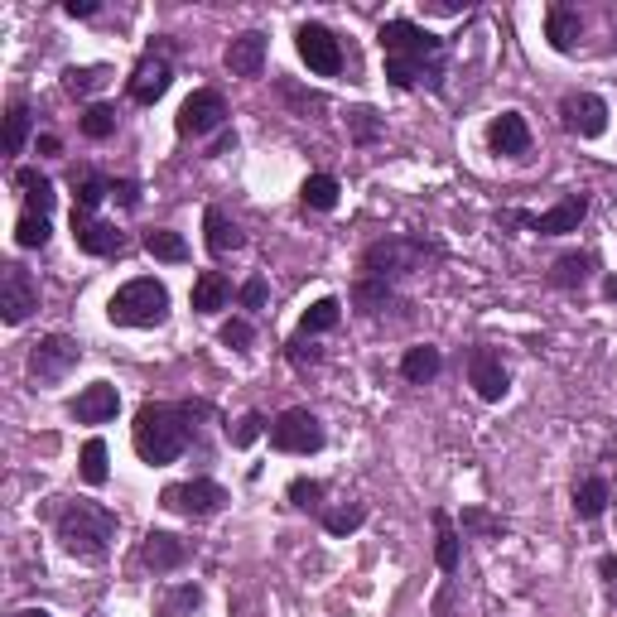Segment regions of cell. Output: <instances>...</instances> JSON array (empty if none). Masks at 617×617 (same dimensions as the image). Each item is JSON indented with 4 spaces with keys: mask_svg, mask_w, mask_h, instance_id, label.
Returning <instances> with one entry per match:
<instances>
[{
    "mask_svg": "<svg viewBox=\"0 0 617 617\" xmlns=\"http://www.w3.org/2000/svg\"><path fill=\"white\" fill-rule=\"evenodd\" d=\"M376 44H381V54H386V78L391 87H439L444 78V39L430 34V29L410 25V20H386L381 34H376Z\"/></svg>",
    "mask_w": 617,
    "mask_h": 617,
    "instance_id": "obj_1",
    "label": "cell"
},
{
    "mask_svg": "<svg viewBox=\"0 0 617 617\" xmlns=\"http://www.w3.org/2000/svg\"><path fill=\"white\" fill-rule=\"evenodd\" d=\"M198 415H208V405L203 401H184V405H164V401H145L140 405V415H135V454L145 458L150 468H164V463H174V458L188 449V439H193V420Z\"/></svg>",
    "mask_w": 617,
    "mask_h": 617,
    "instance_id": "obj_2",
    "label": "cell"
},
{
    "mask_svg": "<svg viewBox=\"0 0 617 617\" xmlns=\"http://www.w3.org/2000/svg\"><path fill=\"white\" fill-rule=\"evenodd\" d=\"M54 531L73 560L102 564L111 550V540H116V511L97 507V502H68V507H58Z\"/></svg>",
    "mask_w": 617,
    "mask_h": 617,
    "instance_id": "obj_3",
    "label": "cell"
},
{
    "mask_svg": "<svg viewBox=\"0 0 617 617\" xmlns=\"http://www.w3.org/2000/svg\"><path fill=\"white\" fill-rule=\"evenodd\" d=\"M111 323H121V328H155V323L169 319V290H164L160 280H150V275H140V280H126L107 304Z\"/></svg>",
    "mask_w": 617,
    "mask_h": 617,
    "instance_id": "obj_4",
    "label": "cell"
},
{
    "mask_svg": "<svg viewBox=\"0 0 617 617\" xmlns=\"http://www.w3.org/2000/svg\"><path fill=\"white\" fill-rule=\"evenodd\" d=\"M434 256H439V246L420 242V237H386V242H372L362 251V275L391 285L396 275H410V270H420Z\"/></svg>",
    "mask_w": 617,
    "mask_h": 617,
    "instance_id": "obj_5",
    "label": "cell"
},
{
    "mask_svg": "<svg viewBox=\"0 0 617 617\" xmlns=\"http://www.w3.org/2000/svg\"><path fill=\"white\" fill-rule=\"evenodd\" d=\"M266 434H270V449H280V454H319V449H323L319 415H314V410H304V405L285 410V415H275Z\"/></svg>",
    "mask_w": 617,
    "mask_h": 617,
    "instance_id": "obj_6",
    "label": "cell"
},
{
    "mask_svg": "<svg viewBox=\"0 0 617 617\" xmlns=\"http://www.w3.org/2000/svg\"><path fill=\"white\" fill-rule=\"evenodd\" d=\"M164 511H179V516H193V521H208L227 507V487L213 483V478H193V483H174L160 492Z\"/></svg>",
    "mask_w": 617,
    "mask_h": 617,
    "instance_id": "obj_7",
    "label": "cell"
},
{
    "mask_svg": "<svg viewBox=\"0 0 617 617\" xmlns=\"http://www.w3.org/2000/svg\"><path fill=\"white\" fill-rule=\"evenodd\" d=\"M82 348L73 338H63V333H49V338H39L34 348H29V381L34 386H54L63 376L78 367Z\"/></svg>",
    "mask_w": 617,
    "mask_h": 617,
    "instance_id": "obj_8",
    "label": "cell"
},
{
    "mask_svg": "<svg viewBox=\"0 0 617 617\" xmlns=\"http://www.w3.org/2000/svg\"><path fill=\"white\" fill-rule=\"evenodd\" d=\"M34 309H39V285H34V275H29L20 261H10L5 275H0V319L15 328V323H25Z\"/></svg>",
    "mask_w": 617,
    "mask_h": 617,
    "instance_id": "obj_9",
    "label": "cell"
},
{
    "mask_svg": "<svg viewBox=\"0 0 617 617\" xmlns=\"http://www.w3.org/2000/svg\"><path fill=\"white\" fill-rule=\"evenodd\" d=\"M521 227H531L536 237H564V232H579V222L589 217V198L584 193H569L560 198L550 213H511Z\"/></svg>",
    "mask_w": 617,
    "mask_h": 617,
    "instance_id": "obj_10",
    "label": "cell"
},
{
    "mask_svg": "<svg viewBox=\"0 0 617 617\" xmlns=\"http://www.w3.org/2000/svg\"><path fill=\"white\" fill-rule=\"evenodd\" d=\"M179 135H213L227 126V102H222V92H213V87H203V92H193L184 107H179Z\"/></svg>",
    "mask_w": 617,
    "mask_h": 617,
    "instance_id": "obj_11",
    "label": "cell"
},
{
    "mask_svg": "<svg viewBox=\"0 0 617 617\" xmlns=\"http://www.w3.org/2000/svg\"><path fill=\"white\" fill-rule=\"evenodd\" d=\"M295 49H299V58H304L314 73H323V78L343 73V44L333 39V29H328V25H299Z\"/></svg>",
    "mask_w": 617,
    "mask_h": 617,
    "instance_id": "obj_12",
    "label": "cell"
},
{
    "mask_svg": "<svg viewBox=\"0 0 617 617\" xmlns=\"http://www.w3.org/2000/svg\"><path fill=\"white\" fill-rule=\"evenodd\" d=\"M560 116H564V126L574 135H584V140L608 131V102L593 97V92H569L560 102Z\"/></svg>",
    "mask_w": 617,
    "mask_h": 617,
    "instance_id": "obj_13",
    "label": "cell"
},
{
    "mask_svg": "<svg viewBox=\"0 0 617 617\" xmlns=\"http://www.w3.org/2000/svg\"><path fill=\"white\" fill-rule=\"evenodd\" d=\"M169 82H174V68H169V58L150 49V54L135 63V73H131V102H140V107H155L164 92H169Z\"/></svg>",
    "mask_w": 617,
    "mask_h": 617,
    "instance_id": "obj_14",
    "label": "cell"
},
{
    "mask_svg": "<svg viewBox=\"0 0 617 617\" xmlns=\"http://www.w3.org/2000/svg\"><path fill=\"white\" fill-rule=\"evenodd\" d=\"M468 381H473V391L483 396V401H502L511 391V376L502 367V357L492 348H473L468 352Z\"/></svg>",
    "mask_w": 617,
    "mask_h": 617,
    "instance_id": "obj_15",
    "label": "cell"
},
{
    "mask_svg": "<svg viewBox=\"0 0 617 617\" xmlns=\"http://www.w3.org/2000/svg\"><path fill=\"white\" fill-rule=\"evenodd\" d=\"M116 410H121V391L111 381H92L78 401L68 405V415L78 425H107V420H116Z\"/></svg>",
    "mask_w": 617,
    "mask_h": 617,
    "instance_id": "obj_16",
    "label": "cell"
},
{
    "mask_svg": "<svg viewBox=\"0 0 617 617\" xmlns=\"http://www.w3.org/2000/svg\"><path fill=\"white\" fill-rule=\"evenodd\" d=\"M73 242H78V251H87V256H121L126 237H121L111 222H97V217L73 213Z\"/></svg>",
    "mask_w": 617,
    "mask_h": 617,
    "instance_id": "obj_17",
    "label": "cell"
},
{
    "mask_svg": "<svg viewBox=\"0 0 617 617\" xmlns=\"http://www.w3.org/2000/svg\"><path fill=\"white\" fill-rule=\"evenodd\" d=\"M222 63H227V73H237V78H256V73L266 68V34H261V29L237 34V39L227 44Z\"/></svg>",
    "mask_w": 617,
    "mask_h": 617,
    "instance_id": "obj_18",
    "label": "cell"
},
{
    "mask_svg": "<svg viewBox=\"0 0 617 617\" xmlns=\"http://www.w3.org/2000/svg\"><path fill=\"white\" fill-rule=\"evenodd\" d=\"M487 145L497 150V155H526L531 150V126H526V116L521 111H502L492 126H487Z\"/></svg>",
    "mask_w": 617,
    "mask_h": 617,
    "instance_id": "obj_19",
    "label": "cell"
},
{
    "mask_svg": "<svg viewBox=\"0 0 617 617\" xmlns=\"http://www.w3.org/2000/svg\"><path fill=\"white\" fill-rule=\"evenodd\" d=\"M184 560H188V545L179 536H169V531H150L145 545H140V564L155 569V574H169V569H179Z\"/></svg>",
    "mask_w": 617,
    "mask_h": 617,
    "instance_id": "obj_20",
    "label": "cell"
},
{
    "mask_svg": "<svg viewBox=\"0 0 617 617\" xmlns=\"http://www.w3.org/2000/svg\"><path fill=\"white\" fill-rule=\"evenodd\" d=\"M579 34H584L579 10H569V5H550V10H545V39H550V49L569 54V49L579 44Z\"/></svg>",
    "mask_w": 617,
    "mask_h": 617,
    "instance_id": "obj_21",
    "label": "cell"
},
{
    "mask_svg": "<svg viewBox=\"0 0 617 617\" xmlns=\"http://www.w3.org/2000/svg\"><path fill=\"white\" fill-rule=\"evenodd\" d=\"M203 242H208L213 256H232V251L242 246V227L222 213V208H208V213H203Z\"/></svg>",
    "mask_w": 617,
    "mask_h": 617,
    "instance_id": "obj_22",
    "label": "cell"
},
{
    "mask_svg": "<svg viewBox=\"0 0 617 617\" xmlns=\"http://www.w3.org/2000/svg\"><path fill=\"white\" fill-rule=\"evenodd\" d=\"M193 314H217V309H227V299H232V285L222 280V270H203L198 280H193Z\"/></svg>",
    "mask_w": 617,
    "mask_h": 617,
    "instance_id": "obj_23",
    "label": "cell"
},
{
    "mask_svg": "<svg viewBox=\"0 0 617 617\" xmlns=\"http://www.w3.org/2000/svg\"><path fill=\"white\" fill-rule=\"evenodd\" d=\"M439 367H444V357H439V348H430V343H420V348H410L401 357V376L410 381V386H425V381H434V376H439Z\"/></svg>",
    "mask_w": 617,
    "mask_h": 617,
    "instance_id": "obj_24",
    "label": "cell"
},
{
    "mask_svg": "<svg viewBox=\"0 0 617 617\" xmlns=\"http://www.w3.org/2000/svg\"><path fill=\"white\" fill-rule=\"evenodd\" d=\"M589 275H593L589 251H569V256H560V261L550 266V285H555V290H579Z\"/></svg>",
    "mask_w": 617,
    "mask_h": 617,
    "instance_id": "obj_25",
    "label": "cell"
},
{
    "mask_svg": "<svg viewBox=\"0 0 617 617\" xmlns=\"http://www.w3.org/2000/svg\"><path fill=\"white\" fill-rule=\"evenodd\" d=\"M111 198V179H97V174H73V213L82 217H92L102 203Z\"/></svg>",
    "mask_w": 617,
    "mask_h": 617,
    "instance_id": "obj_26",
    "label": "cell"
},
{
    "mask_svg": "<svg viewBox=\"0 0 617 617\" xmlns=\"http://www.w3.org/2000/svg\"><path fill=\"white\" fill-rule=\"evenodd\" d=\"M434 564L444 569V574H458V531L454 521H449V511H434Z\"/></svg>",
    "mask_w": 617,
    "mask_h": 617,
    "instance_id": "obj_27",
    "label": "cell"
},
{
    "mask_svg": "<svg viewBox=\"0 0 617 617\" xmlns=\"http://www.w3.org/2000/svg\"><path fill=\"white\" fill-rule=\"evenodd\" d=\"M15 184L25 188V203H29V213H54V184H49V179H44V174H39V169H20V174H15Z\"/></svg>",
    "mask_w": 617,
    "mask_h": 617,
    "instance_id": "obj_28",
    "label": "cell"
},
{
    "mask_svg": "<svg viewBox=\"0 0 617 617\" xmlns=\"http://www.w3.org/2000/svg\"><path fill=\"white\" fill-rule=\"evenodd\" d=\"M338 179L333 174H309L304 188H299V198H304V208H314V213H328V208H338Z\"/></svg>",
    "mask_w": 617,
    "mask_h": 617,
    "instance_id": "obj_29",
    "label": "cell"
},
{
    "mask_svg": "<svg viewBox=\"0 0 617 617\" xmlns=\"http://www.w3.org/2000/svg\"><path fill=\"white\" fill-rule=\"evenodd\" d=\"M145 251H150L155 261H174V266L188 261V242L179 232H169V227H150V232H145Z\"/></svg>",
    "mask_w": 617,
    "mask_h": 617,
    "instance_id": "obj_30",
    "label": "cell"
},
{
    "mask_svg": "<svg viewBox=\"0 0 617 617\" xmlns=\"http://www.w3.org/2000/svg\"><path fill=\"white\" fill-rule=\"evenodd\" d=\"M338 319H343V304H338V299H314V304L304 309V319H299V338L328 333V328H338Z\"/></svg>",
    "mask_w": 617,
    "mask_h": 617,
    "instance_id": "obj_31",
    "label": "cell"
},
{
    "mask_svg": "<svg viewBox=\"0 0 617 617\" xmlns=\"http://www.w3.org/2000/svg\"><path fill=\"white\" fill-rule=\"evenodd\" d=\"M29 140V107L25 97H10V107H5V155H20Z\"/></svg>",
    "mask_w": 617,
    "mask_h": 617,
    "instance_id": "obj_32",
    "label": "cell"
},
{
    "mask_svg": "<svg viewBox=\"0 0 617 617\" xmlns=\"http://www.w3.org/2000/svg\"><path fill=\"white\" fill-rule=\"evenodd\" d=\"M608 497H613V492H608V483H603V478H589V483L574 487V511H579L584 521H598V516H603V507H608Z\"/></svg>",
    "mask_w": 617,
    "mask_h": 617,
    "instance_id": "obj_33",
    "label": "cell"
},
{
    "mask_svg": "<svg viewBox=\"0 0 617 617\" xmlns=\"http://www.w3.org/2000/svg\"><path fill=\"white\" fill-rule=\"evenodd\" d=\"M49 237H54V227H49V217L44 213H20V222H15V242L25 246V251H39V246H49Z\"/></svg>",
    "mask_w": 617,
    "mask_h": 617,
    "instance_id": "obj_34",
    "label": "cell"
},
{
    "mask_svg": "<svg viewBox=\"0 0 617 617\" xmlns=\"http://www.w3.org/2000/svg\"><path fill=\"white\" fill-rule=\"evenodd\" d=\"M82 483L87 487H102L111 478V468H107V444H102V439H87V444H82Z\"/></svg>",
    "mask_w": 617,
    "mask_h": 617,
    "instance_id": "obj_35",
    "label": "cell"
},
{
    "mask_svg": "<svg viewBox=\"0 0 617 617\" xmlns=\"http://www.w3.org/2000/svg\"><path fill=\"white\" fill-rule=\"evenodd\" d=\"M107 82H111V68H102V63H92V68H68V73H63V87H68L73 97L102 92Z\"/></svg>",
    "mask_w": 617,
    "mask_h": 617,
    "instance_id": "obj_36",
    "label": "cell"
},
{
    "mask_svg": "<svg viewBox=\"0 0 617 617\" xmlns=\"http://www.w3.org/2000/svg\"><path fill=\"white\" fill-rule=\"evenodd\" d=\"M352 304H357L362 314H381V309L391 304V285H386V280H367V275H362V280L352 285Z\"/></svg>",
    "mask_w": 617,
    "mask_h": 617,
    "instance_id": "obj_37",
    "label": "cell"
},
{
    "mask_svg": "<svg viewBox=\"0 0 617 617\" xmlns=\"http://www.w3.org/2000/svg\"><path fill=\"white\" fill-rule=\"evenodd\" d=\"M362 521H367V507H362V502L338 507V511H323V531H328V536H352Z\"/></svg>",
    "mask_w": 617,
    "mask_h": 617,
    "instance_id": "obj_38",
    "label": "cell"
},
{
    "mask_svg": "<svg viewBox=\"0 0 617 617\" xmlns=\"http://www.w3.org/2000/svg\"><path fill=\"white\" fill-rule=\"evenodd\" d=\"M198 603H203V589H198V584H179V589L164 593L160 617H188L193 608H198Z\"/></svg>",
    "mask_w": 617,
    "mask_h": 617,
    "instance_id": "obj_39",
    "label": "cell"
},
{
    "mask_svg": "<svg viewBox=\"0 0 617 617\" xmlns=\"http://www.w3.org/2000/svg\"><path fill=\"white\" fill-rule=\"evenodd\" d=\"M266 430H270L266 420H261L256 410H246L237 425H227V439H232V449H251V444H256V439H261Z\"/></svg>",
    "mask_w": 617,
    "mask_h": 617,
    "instance_id": "obj_40",
    "label": "cell"
},
{
    "mask_svg": "<svg viewBox=\"0 0 617 617\" xmlns=\"http://www.w3.org/2000/svg\"><path fill=\"white\" fill-rule=\"evenodd\" d=\"M82 135H87V140H107V135H116V111L102 107V102L87 107L82 111Z\"/></svg>",
    "mask_w": 617,
    "mask_h": 617,
    "instance_id": "obj_41",
    "label": "cell"
},
{
    "mask_svg": "<svg viewBox=\"0 0 617 617\" xmlns=\"http://www.w3.org/2000/svg\"><path fill=\"white\" fill-rule=\"evenodd\" d=\"M319 497H323L319 478H295V483H290V502H295L299 511H319Z\"/></svg>",
    "mask_w": 617,
    "mask_h": 617,
    "instance_id": "obj_42",
    "label": "cell"
},
{
    "mask_svg": "<svg viewBox=\"0 0 617 617\" xmlns=\"http://www.w3.org/2000/svg\"><path fill=\"white\" fill-rule=\"evenodd\" d=\"M256 343V328L246 319H232V323H222V348H237V352H246Z\"/></svg>",
    "mask_w": 617,
    "mask_h": 617,
    "instance_id": "obj_43",
    "label": "cell"
},
{
    "mask_svg": "<svg viewBox=\"0 0 617 617\" xmlns=\"http://www.w3.org/2000/svg\"><path fill=\"white\" fill-rule=\"evenodd\" d=\"M348 126H352V140H362V145L381 135V121H376V111H367V107L348 111Z\"/></svg>",
    "mask_w": 617,
    "mask_h": 617,
    "instance_id": "obj_44",
    "label": "cell"
},
{
    "mask_svg": "<svg viewBox=\"0 0 617 617\" xmlns=\"http://www.w3.org/2000/svg\"><path fill=\"white\" fill-rule=\"evenodd\" d=\"M463 531H483V536H507L502 521H492L487 511H463Z\"/></svg>",
    "mask_w": 617,
    "mask_h": 617,
    "instance_id": "obj_45",
    "label": "cell"
},
{
    "mask_svg": "<svg viewBox=\"0 0 617 617\" xmlns=\"http://www.w3.org/2000/svg\"><path fill=\"white\" fill-rule=\"evenodd\" d=\"M111 198H116L121 208H135V203H140V184H135V179H111Z\"/></svg>",
    "mask_w": 617,
    "mask_h": 617,
    "instance_id": "obj_46",
    "label": "cell"
},
{
    "mask_svg": "<svg viewBox=\"0 0 617 617\" xmlns=\"http://www.w3.org/2000/svg\"><path fill=\"white\" fill-rule=\"evenodd\" d=\"M242 304H246V309H261V304H266V280H261V275L242 285Z\"/></svg>",
    "mask_w": 617,
    "mask_h": 617,
    "instance_id": "obj_47",
    "label": "cell"
},
{
    "mask_svg": "<svg viewBox=\"0 0 617 617\" xmlns=\"http://www.w3.org/2000/svg\"><path fill=\"white\" fill-rule=\"evenodd\" d=\"M63 10H68L73 20H92V15H97V0H68Z\"/></svg>",
    "mask_w": 617,
    "mask_h": 617,
    "instance_id": "obj_48",
    "label": "cell"
},
{
    "mask_svg": "<svg viewBox=\"0 0 617 617\" xmlns=\"http://www.w3.org/2000/svg\"><path fill=\"white\" fill-rule=\"evenodd\" d=\"M232 145H237V131H222L217 135V145H213V155H227Z\"/></svg>",
    "mask_w": 617,
    "mask_h": 617,
    "instance_id": "obj_49",
    "label": "cell"
},
{
    "mask_svg": "<svg viewBox=\"0 0 617 617\" xmlns=\"http://www.w3.org/2000/svg\"><path fill=\"white\" fill-rule=\"evenodd\" d=\"M598 574H603V579H617V560H613V555H603V560H598Z\"/></svg>",
    "mask_w": 617,
    "mask_h": 617,
    "instance_id": "obj_50",
    "label": "cell"
},
{
    "mask_svg": "<svg viewBox=\"0 0 617 617\" xmlns=\"http://www.w3.org/2000/svg\"><path fill=\"white\" fill-rule=\"evenodd\" d=\"M15 617H54V613H49V608H20Z\"/></svg>",
    "mask_w": 617,
    "mask_h": 617,
    "instance_id": "obj_51",
    "label": "cell"
},
{
    "mask_svg": "<svg viewBox=\"0 0 617 617\" xmlns=\"http://www.w3.org/2000/svg\"><path fill=\"white\" fill-rule=\"evenodd\" d=\"M603 295L617 299V275H608V280H603Z\"/></svg>",
    "mask_w": 617,
    "mask_h": 617,
    "instance_id": "obj_52",
    "label": "cell"
},
{
    "mask_svg": "<svg viewBox=\"0 0 617 617\" xmlns=\"http://www.w3.org/2000/svg\"><path fill=\"white\" fill-rule=\"evenodd\" d=\"M87 617H102V613H87Z\"/></svg>",
    "mask_w": 617,
    "mask_h": 617,
    "instance_id": "obj_53",
    "label": "cell"
}]
</instances>
